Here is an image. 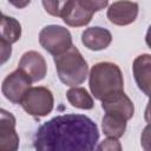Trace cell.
<instances>
[{
	"mask_svg": "<svg viewBox=\"0 0 151 151\" xmlns=\"http://www.w3.org/2000/svg\"><path fill=\"white\" fill-rule=\"evenodd\" d=\"M99 131L85 114H60L39 126L35 151H97Z\"/></svg>",
	"mask_w": 151,
	"mask_h": 151,
	"instance_id": "1",
	"label": "cell"
},
{
	"mask_svg": "<svg viewBox=\"0 0 151 151\" xmlns=\"http://www.w3.org/2000/svg\"><path fill=\"white\" fill-rule=\"evenodd\" d=\"M88 76L90 90L98 100L124 92L123 73L119 66L113 63L101 61L93 65Z\"/></svg>",
	"mask_w": 151,
	"mask_h": 151,
	"instance_id": "2",
	"label": "cell"
},
{
	"mask_svg": "<svg viewBox=\"0 0 151 151\" xmlns=\"http://www.w3.org/2000/svg\"><path fill=\"white\" fill-rule=\"evenodd\" d=\"M54 64L60 81L67 86L74 87L80 85L87 77V63L73 45L63 54L54 57Z\"/></svg>",
	"mask_w": 151,
	"mask_h": 151,
	"instance_id": "3",
	"label": "cell"
},
{
	"mask_svg": "<svg viewBox=\"0 0 151 151\" xmlns=\"http://www.w3.org/2000/svg\"><path fill=\"white\" fill-rule=\"evenodd\" d=\"M107 5L106 0H67L65 1L61 18L68 26H85L91 21L94 12L105 8Z\"/></svg>",
	"mask_w": 151,
	"mask_h": 151,
	"instance_id": "4",
	"label": "cell"
},
{
	"mask_svg": "<svg viewBox=\"0 0 151 151\" xmlns=\"http://www.w3.org/2000/svg\"><path fill=\"white\" fill-rule=\"evenodd\" d=\"M20 105L26 113L33 117H45L53 110L54 99L52 92L44 86L31 87L22 97Z\"/></svg>",
	"mask_w": 151,
	"mask_h": 151,
	"instance_id": "5",
	"label": "cell"
},
{
	"mask_svg": "<svg viewBox=\"0 0 151 151\" xmlns=\"http://www.w3.org/2000/svg\"><path fill=\"white\" fill-rule=\"evenodd\" d=\"M39 42L48 53L57 57L72 46V35L67 28L60 25H48L40 31Z\"/></svg>",
	"mask_w": 151,
	"mask_h": 151,
	"instance_id": "6",
	"label": "cell"
},
{
	"mask_svg": "<svg viewBox=\"0 0 151 151\" xmlns=\"http://www.w3.org/2000/svg\"><path fill=\"white\" fill-rule=\"evenodd\" d=\"M31 80L19 68H17L4 79L1 91L7 100L13 104H20L25 93L31 88Z\"/></svg>",
	"mask_w": 151,
	"mask_h": 151,
	"instance_id": "7",
	"label": "cell"
},
{
	"mask_svg": "<svg viewBox=\"0 0 151 151\" xmlns=\"http://www.w3.org/2000/svg\"><path fill=\"white\" fill-rule=\"evenodd\" d=\"M31 83L40 81L47 73V65L44 57L37 51H28L22 54L18 67Z\"/></svg>",
	"mask_w": 151,
	"mask_h": 151,
	"instance_id": "8",
	"label": "cell"
},
{
	"mask_svg": "<svg viewBox=\"0 0 151 151\" xmlns=\"http://www.w3.org/2000/svg\"><path fill=\"white\" fill-rule=\"evenodd\" d=\"M15 117L6 111H0V151H18L19 136L15 131Z\"/></svg>",
	"mask_w": 151,
	"mask_h": 151,
	"instance_id": "9",
	"label": "cell"
},
{
	"mask_svg": "<svg viewBox=\"0 0 151 151\" xmlns=\"http://www.w3.org/2000/svg\"><path fill=\"white\" fill-rule=\"evenodd\" d=\"M138 15V4L132 1H116L109 6L107 19L118 26L132 24Z\"/></svg>",
	"mask_w": 151,
	"mask_h": 151,
	"instance_id": "10",
	"label": "cell"
},
{
	"mask_svg": "<svg viewBox=\"0 0 151 151\" xmlns=\"http://www.w3.org/2000/svg\"><path fill=\"white\" fill-rule=\"evenodd\" d=\"M101 107L106 113H112L123 117L126 122L132 118L134 113V106L132 100L124 93H117L101 100Z\"/></svg>",
	"mask_w": 151,
	"mask_h": 151,
	"instance_id": "11",
	"label": "cell"
},
{
	"mask_svg": "<svg viewBox=\"0 0 151 151\" xmlns=\"http://www.w3.org/2000/svg\"><path fill=\"white\" fill-rule=\"evenodd\" d=\"M112 41V35L109 29L103 27H88L81 34V42L92 51L105 50Z\"/></svg>",
	"mask_w": 151,
	"mask_h": 151,
	"instance_id": "12",
	"label": "cell"
},
{
	"mask_svg": "<svg viewBox=\"0 0 151 151\" xmlns=\"http://www.w3.org/2000/svg\"><path fill=\"white\" fill-rule=\"evenodd\" d=\"M151 57L150 54H142L133 61L132 70L138 87L146 94H150V74H151Z\"/></svg>",
	"mask_w": 151,
	"mask_h": 151,
	"instance_id": "13",
	"label": "cell"
},
{
	"mask_svg": "<svg viewBox=\"0 0 151 151\" xmlns=\"http://www.w3.org/2000/svg\"><path fill=\"white\" fill-rule=\"evenodd\" d=\"M101 129L109 138H120L126 130V120L117 114L105 113L101 120Z\"/></svg>",
	"mask_w": 151,
	"mask_h": 151,
	"instance_id": "14",
	"label": "cell"
},
{
	"mask_svg": "<svg viewBox=\"0 0 151 151\" xmlns=\"http://www.w3.org/2000/svg\"><path fill=\"white\" fill-rule=\"evenodd\" d=\"M21 37L20 22L8 15H2L0 19V39L11 44L17 42Z\"/></svg>",
	"mask_w": 151,
	"mask_h": 151,
	"instance_id": "15",
	"label": "cell"
},
{
	"mask_svg": "<svg viewBox=\"0 0 151 151\" xmlns=\"http://www.w3.org/2000/svg\"><path fill=\"white\" fill-rule=\"evenodd\" d=\"M66 98L68 103L81 110H91L94 105L92 97L88 94V92L83 87H72L66 92Z\"/></svg>",
	"mask_w": 151,
	"mask_h": 151,
	"instance_id": "16",
	"label": "cell"
},
{
	"mask_svg": "<svg viewBox=\"0 0 151 151\" xmlns=\"http://www.w3.org/2000/svg\"><path fill=\"white\" fill-rule=\"evenodd\" d=\"M65 1H42V6L47 13L54 17H60L63 15V8H64Z\"/></svg>",
	"mask_w": 151,
	"mask_h": 151,
	"instance_id": "17",
	"label": "cell"
},
{
	"mask_svg": "<svg viewBox=\"0 0 151 151\" xmlns=\"http://www.w3.org/2000/svg\"><path fill=\"white\" fill-rule=\"evenodd\" d=\"M97 151H123V149L118 139L106 138L97 146Z\"/></svg>",
	"mask_w": 151,
	"mask_h": 151,
	"instance_id": "18",
	"label": "cell"
},
{
	"mask_svg": "<svg viewBox=\"0 0 151 151\" xmlns=\"http://www.w3.org/2000/svg\"><path fill=\"white\" fill-rule=\"evenodd\" d=\"M12 55V46L0 39V66L6 64Z\"/></svg>",
	"mask_w": 151,
	"mask_h": 151,
	"instance_id": "19",
	"label": "cell"
},
{
	"mask_svg": "<svg viewBox=\"0 0 151 151\" xmlns=\"http://www.w3.org/2000/svg\"><path fill=\"white\" fill-rule=\"evenodd\" d=\"M12 5H14V6H17V7H24V6H26V5H28L29 4V1H25V2H11Z\"/></svg>",
	"mask_w": 151,
	"mask_h": 151,
	"instance_id": "20",
	"label": "cell"
},
{
	"mask_svg": "<svg viewBox=\"0 0 151 151\" xmlns=\"http://www.w3.org/2000/svg\"><path fill=\"white\" fill-rule=\"evenodd\" d=\"M1 17H2V14H1V11H0V19H1Z\"/></svg>",
	"mask_w": 151,
	"mask_h": 151,
	"instance_id": "21",
	"label": "cell"
},
{
	"mask_svg": "<svg viewBox=\"0 0 151 151\" xmlns=\"http://www.w3.org/2000/svg\"><path fill=\"white\" fill-rule=\"evenodd\" d=\"M0 111H1V109H0Z\"/></svg>",
	"mask_w": 151,
	"mask_h": 151,
	"instance_id": "22",
	"label": "cell"
}]
</instances>
